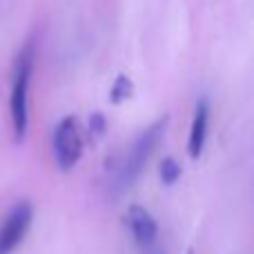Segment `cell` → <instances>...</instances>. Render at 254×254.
Here are the masks:
<instances>
[{"instance_id":"6da1fadb","label":"cell","mask_w":254,"mask_h":254,"mask_svg":"<svg viewBox=\"0 0 254 254\" xmlns=\"http://www.w3.org/2000/svg\"><path fill=\"white\" fill-rule=\"evenodd\" d=\"M34 40L20 49L13 65V85H11V101H9V110H11V125L16 140H25L27 125H29V80L34 74Z\"/></svg>"},{"instance_id":"7a4b0ae2","label":"cell","mask_w":254,"mask_h":254,"mask_svg":"<svg viewBox=\"0 0 254 254\" xmlns=\"http://www.w3.org/2000/svg\"><path fill=\"white\" fill-rule=\"evenodd\" d=\"M165 129H167V116H161L156 123H152L143 134L138 136V138H136V143L131 145L129 154H127V158H125L123 172H121L123 185H129L131 181L143 172L145 163L149 161V156L154 154V149L158 147V143H161Z\"/></svg>"},{"instance_id":"3957f363","label":"cell","mask_w":254,"mask_h":254,"mask_svg":"<svg viewBox=\"0 0 254 254\" xmlns=\"http://www.w3.org/2000/svg\"><path fill=\"white\" fill-rule=\"evenodd\" d=\"M83 129L76 116H65L54 129V156L63 172H69L83 156Z\"/></svg>"},{"instance_id":"277c9868","label":"cell","mask_w":254,"mask_h":254,"mask_svg":"<svg viewBox=\"0 0 254 254\" xmlns=\"http://www.w3.org/2000/svg\"><path fill=\"white\" fill-rule=\"evenodd\" d=\"M31 219H34L31 203L22 201L11 207V212L0 225V254H11L16 250L18 243L25 239L27 230H29Z\"/></svg>"},{"instance_id":"5b68a950","label":"cell","mask_w":254,"mask_h":254,"mask_svg":"<svg viewBox=\"0 0 254 254\" xmlns=\"http://www.w3.org/2000/svg\"><path fill=\"white\" fill-rule=\"evenodd\" d=\"M127 225H129L131 234H134V241L138 243V246L147 248L156 241L158 225H156V221H154V216L149 214L145 207L129 205V210H127Z\"/></svg>"},{"instance_id":"8992f818","label":"cell","mask_w":254,"mask_h":254,"mask_svg":"<svg viewBox=\"0 0 254 254\" xmlns=\"http://www.w3.org/2000/svg\"><path fill=\"white\" fill-rule=\"evenodd\" d=\"M207 119H210V107H207L205 98H201L196 103V110H194L192 129H190V138H188V154L192 158H198L203 154L205 136H207Z\"/></svg>"},{"instance_id":"52a82bcc","label":"cell","mask_w":254,"mask_h":254,"mask_svg":"<svg viewBox=\"0 0 254 254\" xmlns=\"http://www.w3.org/2000/svg\"><path fill=\"white\" fill-rule=\"evenodd\" d=\"M131 94H134V83H131L125 74H119L114 80V85H112V92H110L112 103H114V105H121L123 101L131 98Z\"/></svg>"},{"instance_id":"ba28073f","label":"cell","mask_w":254,"mask_h":254,"mask_svg":"<svg viewBox=\"0 0 254 254\" xmlns=\"http://www.w3.org/2000/svg\"><path fill=\"white\" fill-rule=\"evenodd\" d=\"M158 170H161V181H163V185H174L176 181L181 179V174H183V172H181V165H179V163H176L172 156L163 158V161H161V167H158Z\"/></svg>"},{"instance_id":"9c48e42d","label":"cell","mask_w":254,"mask_h":254,"mask_svg":"<svg viewBox=\"0 0 254 254\" xmlns=\"http://www.w3.org/2000/svg\"><path fill=\"white\" fill-rule=\"evenodd\" d=\"M105 129H107V121H105V114L103 112H94L89 116V136L94 140H101L105 136Z\"/></svg>"}]
</instances>
